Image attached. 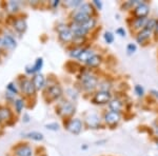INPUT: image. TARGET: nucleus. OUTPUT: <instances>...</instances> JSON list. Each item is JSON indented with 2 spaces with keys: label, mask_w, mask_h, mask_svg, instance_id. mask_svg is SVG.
Masks as SVG:
<instances>
[{
  "label": "nucleus",
  "mask_w": 158,
  "mask_h": 156,
  "mask_svg": "<svg viewBox=\"0 0 158 156\" xmlns=\"http://www.w3.org/2000/svg\"><path fill=\"white\" fill-rule=\"evenodd\" d=\"M81 82H82L83 88H85L86 91H92L97 86L98 80H97V78L94 75H92V74L83 73L82 76H81Z\"/></svg>",
  "instance_id": "1"
},
{
  "label": "nucleus",
  "mask_w": 158,
  "mask_h": 156,
  "mask_svg": "<svg viewBox=\"0 0 158 156\" xmlns=\"http://www.w3.org/2000/svg\"><path fill=\"white\" fill-rule=\"evenodd\" d=\"M111 101V94L109 92L99 91L93 98V102L96 104H104Z\"/></svg>",
  "instance_id": "2"
},
{
  "label": "nucleus",
  "mask_w": 158,
  "mask_h": 156,
  "mask_svg": "<svg viewBox=\"0 0 158 156\" xmlns=\"http://www.w3.org/2000/svg\"><path fill=\"white\" fill-rule=\"evenodd\" d=\"M81 129H82V122L78 118L72 119L68 124V130L73 134H79L81 132Z\"/></svg>",
  "instance_id": "3"
},
{
  "label": "nucleus",
  "mask_w": 158,
  "mask_h": 156,
  "mask_svg": "<svg viewBox=\"0 0 158 156\" xmlns=\"http://www.w3.org/2000/svg\"><path fill=\"white\" fill-rule=\"evenodd\" d=\"M47 94L49 95L51 99H58L62 95V89L59 86H57V84H54V86H51L48 88Z\"/></svg>",
  "instance_id": "4"
},
{
  "label": "nucleus",
  "mask_w": 158,
  "mask_h": 156,
  "mask_svg": "<svg viewBox=\"0 0 158 156\" xmlns=\"http://www.w3.org/2000/svg\"><path fill=\"white\" fill-rule=\"evenodd\" d=\"M104 119H106V122L109 124H116L119 122L120 120V114L119 112H114V111H111V112H108L104 116Z\"/></svg>",
  "instance_id": "5"
},
{
  "label": "nucleus",
  "mask_w": 158,
  "mask_h": 156,
  "mask_svg": "<svg viewBox=\"0 0 158 156\" xmlns=\"http://www.w3.org/2000/svg\"><path fill=\"white\" fill-rule=\"evenodd\" d=\"M149 12H150L149 6H148L146 3H142V2L135 7V15H136L138 18H147Z\"/></svg>",
  "instance_id": "6"
},
{
  "label": "nucleus",
  "mask_w": 158,
  "mask_h": 156,
  "mask_svg": "<svg viewBox=\"0 0 158 156\" xmlns=\"http://www.w3.org/2000/svg\"><path fill=\"white\" fill-rule=\"evenodd\" d=\"M70 30L72 31V33L74 34V37H78V38H82L86 33H88V31H86L82 25L77 24V23H75V22L72 24Z\"/></svg>",
  "instance_id": "7"
},
{
  "label": "nucleus",
  "mask_w": 158,
  "mask_h": 156,
  "mask_svg": "<svg viewBox=\"0 0 158 156\" xmlns=\"http://www.w3.org/2000/svg\"><path fill=\"white\" fill-rule=\"evenodd\" d=\"M85 122L89 128L91 129H97L100 124V118L96 114H90L85 118Z\"/></svg>",
  "instance_id": "8"
},
{
  "label": "nucleus",
  "mask_w": 158,
  "mask_h": 156,
  "mask_svg": "<svg viewBox=\"0 0 158 156\" xmlns=\"http://www.w3.org/2000/svg\"><path fill=\"white\" fill-rule=\"evenodd\" d=\"M59 38L63 42H70L74 39V34L70 29L63 27L62 30L59 31Z\"/></svg>",
  "instance_id": "9"
},
{
  "label": "nucleus",
  "mask_w": 158,
  "mask_h": 156,
  "mask_svg": "<svg viewBox=\"0 0 158 156\" xmlns=\"http://www.w3.org/2000/svg\"><path fill=\"white\" fill-rule=\"evenodd\" d=\"M21 88H22V91H23L27 95H33V94L35 93V91H36V88H35L34 83L31 80L22 81Z\"/></svg>",
  "instance_id": "10"
},
{
  "label": "nucleus",
  "mask_w": 158,
  "mask_h": 156,
  "mask_svg": "<svg viewBox=\"0 0 158 156\" xmlns=\"http://www.w3.org/2000/svg\"><path fill=\"white\" fill-rule=\"evenodd\" d=\"M91 18V16H89V15L86 14H83V13L77 11L75 13V14L73 15V20L75 23L77 24H83L85 23L86 21H88L89 19Z\"/></svg>",
  "instance_id": "11"
},
{
  "label": "nucleus",
  "mask_w": 158,
  "mask_h": 156,
  "mask_svg": "<svg viewBox=\"0 0 158 156\" xmlns=\"http://www.w3.org/2000/svg\"><path fill=\"white\" fill-rule=\"evenodd\" d=\"M75 112V108L71 102H63L60 107V113L65 116H70Z\"/></svg>",
  "instance_id": "12"
},
{
  "label": "nucleus",
  "mask_w": 158,
  "mask_h": 156,
  "mask_svg": "<svg viewBox=\"0 0 158 156\" xmlns=\"http://www.w3.org/2000/svg\"><path fill=\"white\" fill-rule=\"evenodd\" d=\"M1 39H2V42H3V47H6L7 48H10V50H13V48H16V45H17L16 40H15L14 37L11 36V35H4Z\"/></svg>",
  "instance_id": "13"
},
{
  "label": "nucleus",
  "mask_w": 158,
  "mask_h": 156,
  "mask_svg": "<svg viewBox=\"0 0 158 156\" xmlns=\"http://www.w3.org/2000/svg\"><path fill=\"white\" fill-rule=\"evenodd\" d=\"M33 83H34L36 90H41V89L44 88V86H45L44 76L41 75V74H37V75H35L34 79H33Z\"/></svg>",
  "instance_id": "14"
},
{
  "label": "nucleus",
  "mask_w": 158,
  "mask_h": 156,
  "mask_svg": "<svg viewBox=\"0 0 158 156\" xmlns=\"http://www.w3.org/2000/svg\"><path fill=\"white\" fill-rule=\"evenodd\" d=\"M15 153H16L17 156H32L33 151L29 145H22V147H19L15 151Z\"/></svg>",
  "instance_id": "15"
},
{
  "label": "nucleus",
  "mask_w": 158,
  "mask_h": 156,
  "mask_svg": "<svg viewBox=\"0 0 158 156\" xmlns=\"http://www.w3.org/2000/svg\"><path fill=\"white\" fill-rule=\"evenodd\" d=\"M94 55L95 54H94L93 50H91V48H85V50H83V52L81 53V55L79 56L78 59L80 61H83V62H86V61L89 59H91Z\"/></svg>",
  "instance_id": "16"
},
{
  "label": "nucleus",
  "mask_w": 158,
  "mask_h": 156,
  "mask_svg": "<svg viewBox=\"0 0 158 156\" xmlns=\"http://www.w3.org/2000/svg\"><path fill=\"white\" fill-rule=\"evenodd\" d=\"M14 27L17 32L19 33H23L27 30V22H25L24 19H17L16 21L14 22Z\"/></svg>",
  "instance_id": "17"
},
{
  "label": "nucleus",
  "mask_w": 158,
  "mask_h": 156,
  "mask_svg": "<svg viewBox=\"0 0 158 156\" xmlns=\"http://www.w3.org/2000/svg\"><path fill=\"white\" fill-rule=\"evenodd\" d=\"M109 108L114 112H119L122 109V102L119 99H112L109 102Z\"/></svg>",
  "instance_id": "18"
},
{
  "label": "nucleus",
  "mask_w": 158,
  "mask_h": 156,
  "mask_svg": "<svg viewBox=\"0 0 158 156\" xmlns=\"http://www.w3.org/2000/svg\"><path fill=\"white\" fill-rule=\"evenodd\" d=\"M150 36H151V32L144 29L138 34V36H137V41L139 43H143L144 41H147V40L149 39Z\"/></svg>",
  "instance_id": "19"
},
{
  "label": "nucleus",
  "mask_w": 158,
  "mask_h": 156,
  "mask_svg": "<svg viewBox=\"0 0 158 156\" xmlns=\"http://www.w3.org/2000/svg\"><path fill=\"white\" fill-rule=\"evenodd\" d=\"M100 62H101V57L95 54L93 57L91 58V59H89L88 61H86V65H88L89 66H92V68H95V66H98L99 65H100Z\"/></svg>",
  "instance_id": "20"
},
{
  "label": "nucleus",
  "mask_w": 158,
  "mask_h": 156,
  "mask_svg": "<svg viewBox=\"0 0 158 156\" xmlns=\"http://www.w3.org/2000/svg\"><path fill=\"white\" fill-rule=\"evenodd\" d=\"M12 117V113L7 108H0V120L6 121Z\"/></svg>",
  "instance_id": "21"
},
{
  "label": "nucleus",
  "mask_w": 158,
  "mask_h": 156,
  "mask_svg": "<svg viewBox=\"0 0 158 156\" xmlns=\"http://www.w3.org/2000/svg\"><path fill=\"white\" fill-rule=\"evenodd\" d=\"M79 12L83 13V14H86V15H90L93 13V9H92V6L90 3H82L80 6H79Z\"/></svg>",
  "instance_id": "22"
},
{
  "label": "nucleus",
  "mask_w": 158,
  "mask_h": 156,
  "mask_svg": "<svg viewBox=\"0 0 158 156\" xmlns=\"http://www.w3.org/2000/svg\"><path fill=\"white\" fill-rule=\"evenodd\" d=\"M148 23V19L147 18H137L134 20L133 24L135 29H140V27H146V25Z\"/></svg>",
  "instance_id": "23"
},
{
  "label": "nucleus",
  "mask_w": 158,
  "mask_h": 156,
  "mask_svg": "<svg viewBox=\"0 0 158 156\" xmlns=\"http://www.w3.org/2000/svg\"><path fill=\"white\" fill-rule=\"evenodd\" d=\"M25 137L30 138V139H33V140H37V141L43 139V135L39 132H30V133H27V134H25Z\"/></svg>",
  "instance_id": "24"
},
{
  "label": "nucleus",
  "mask_w": 158,
  "mask_h": 156,
  "mask_svg": "<svg viewBox=\"0 0 158 156\" xmlns=\"http://www.w3.org/2000/svg\"><path fill=\"white\" fill-rule=\"evenodd\" d=\"M42 65H43L42 58H38V59L36 60V62H35V65L32 66V70L29 71V73H35V72H38V71H40V69H41Z\"/></svg>",
  "instance_id": "25"
},
{
  "label": "nucleus",
  "mask_w": 158,
  "mask_h": 156,
  "mask_svg": "<svg viewBox=\"0 0 158 156\" xmlns=\"http://www.w3.org/2000/svg\"><path fill=\"white\" fill-rule=\"evenodd\" d=\"M95 23H96L95 19L92 18V17H91V18L85 22V23H83V24H81V25H82V27H85V29L89 32V31H90L91 29H93V27H95Z\"/></svg>",
  "instance_id": "26"
},
{
  "label": "nucleus",
  "mask_w": 158,
  "mask_h": 156,
  "mask_svg": "<svg viewBox=\"0 0 158 156\" xmlns=\"http://www.w3.org/2000/svg\"><path fill=\"white\" fill-rule=\"evenodd\" d=\"M156 25H157V21L155 19H150V20H148V23L146 25V27L144 29L148 30V31H153L154 29H156Z\"/></svg>",
  "instance_id": "27"
},
{
  "label": "nucleus",
  "mask_w": 158,
  "mask_h": 156,
  "mask_svg": "<svg viewBox=\"0 0 158 156\" xmlns=\"http://www.w3.org/2000/svg\"><path fill=\"white\" fill-rule=\"evenodd\" d=\"M83 50H85V48H74V50H72V51L70 52L71 57L79 58V56L81 55V53L83 52Z\"/></svg>",
  "instance_id": "28"
},
{
  "label": "nucleus",
  "mask_w": 158,
  "mask_h": 156,
  "mask_svg": "<svg viewBox=\"0 0 158 156\" xmlns=\"http://www.w3.org/2000/svg\"><path fill=\"white\" fill-rule=\"evenodd\" d=\"M23 101L21 100V99H17V100H15V108H16V111L17 113H20V112L22 111V109H23Z\"/></svg>",
  "instance_id": "29"
},
{
  "label": "nucleus",
  "mask_w": 158,
  "mask_h": 156,
  "mask_svg": "<svg viewBox=\"0 0 158 156\" xmlns=\"http://www.w3.org/2000/svg\"><path fill=\"white\" fill-rule=\"evenodd\" d=\"M7 9H9L10 12H16L18 10V3L15 1H10L7 3Z\"/></svg>",
  "instance_id": "30"
},
{
  "label": "nucleus",
  "mask_w": 158,
  "mask_h": 156,
  "mask_svg": "<svg viewBox=\"0 0 158 156\" xmlns=\"http://www.w3.org/2000/svg\"><path fill=\"white\" fill-rule=\"evenodd\" d=\"M104 39H106V41L108 43H112L114 41V36L112 33L110 32H106V34H104Z\"/></svg>",
  "instance_id": "31"
},
{
  "label": "nucleus",
  "mask_w": 158,
  "mask_h": 156,
  "mask_svg": "<svg viewBox=\"0 0 158 156\" xmlns=\"http://www.w3.org/2000/svg\"><path fill=\"white\" fill-rule=\"evenodd\" d=\"M45 128L49 130H52V131H57L58 129H59V126H58L56 122H53V124H49L45 126Z\"/></svg>",
  "instance_id": "32"
},
{
  "label": "nucleus",
  "mask_w": 158,
  "mask_h": 156,
  "mask_svg": "<svg viewBox=\"0 0 158 156\" xmlns=\"http://www.w3.org/2000/svg\"><path fill=\"white\" fill-rule=\"evenodd\" d=\"M135 91H136L137 95L138 96H143V93H144V90L141 86H135Z\"/></svg>",
  "instance_id": "33"
},
{
  "label": "nucleus",
  "mask_w": 158,
  "mask_h": 156,
  "mask_svg": "<svg viewBox=\"0 0 158 156\" xmlns=\"http://www.w3.org/2000/svg\"><path fill=\"white\" fill-rule=\"evenodd\" d=\"M68 4L71 6H81V1L80 0H77V1H69Z\"/></svg>",
  "instance_id": "34"
},
{
  "label": "nucleus",
  "mask_w": 158,
  "mask_h": 156,
  "mask_svg": "<svg viewBox=\"0 0 158 156\" xmlns=\"http://www.w3.org/2000/svg\"><path fill=\"white\" fill-rule=\"evenodd\" d=\"M136 51V45L133 44V43H130V44L128 45V52L129 53H133Z\"/></svg>",
  "instance_id": "35"
},
{
  "label": "nucleus",
  "mask_w": 158,
  "mask_h": 156,
  "mask_svg": "<svg viewBox=\"0 0 158 156\" xmlns=\"http://www.w3.org/2000/svg\"><path fill=\"white\" fill-rule=\"evenodd\" d=\"M7 89H9V90L11 91L12 93H14V94H16V93H17L16 86H14V84H13V83H10L9 86H7Z\"/></svg>",
  "instance_id": "36"
},
{
  "label": "nucleus",
  "mask_w": 158,
  "mask_h": 156,
  "mask_svg": "<svg viewBox=\"0 0 158 156\" xmlns=\"http://www.w3.org/2000/svg\"><path fill=\"white\" fill-rule=\"evenodd\" d=\"M94 4H95V6H97L99 10H101V7H102V3H101L100 1H97V0H95V1H94Z\"/></svg>",
  "instance_id": "37"
},
{
  "label": "nucleus",
  "mask_w": 158,
  "mask_h": 156,
  "mask_svg": "<svg viewBox=\"0 0 158 156\" xmlns=\"http://www.w3.org/2000/svg\"><path fill=\"white\" fill-rule=\"evenodd\" d=\"M116 32L118 33L120 36H124V35H126V32H124V30H122V29H118V30L116 31Z\"/></svg>",
  "instance_id": "38"
},
{
  "label": "nucleus",
  "mask_w": 158,
  "mask_h": 156,
  "mask_svg": "<svg viewBox=\"0 0 158 156\" xmlns=\"http://www.w3.org/2000/svg\"><path fill=\"white\" fill-rule=\"evenodd\" d=\"M151 93L154 95L155 97H158V91H155V90H152L151 91Z\"/></svg>",
  "instance_id": "39"
},
{
  "label": "nucleus",
  "mask_w": 158,
  "mask_h": 156,
  "mask_svg": "<svg viewBox=\"0 0 158 156\" xmlns=\"http://www.w3.org/2000/svg\"><path fill=\"white\" fill-rule=\"evenodd\" d=\"M58 3H59L58 1H54V2H53V6H58Z\"/></svg>",
  "instance_id": "40"
},
{
  "label": "nucleus",
  "mask_w": 158,
  "mask_h": 156,
  "mask_svg": "<svg viewBox=\"0 0 158 156\" xmlns=\"http://www.w3.org/2000/svg\"><path fill=\"white\" fill-rule=\"evenodd\" d=\"M156 31L158 32V21H157V25H156Z\"/></svg>",
  "instance_id": "41"
}]
</instances>
